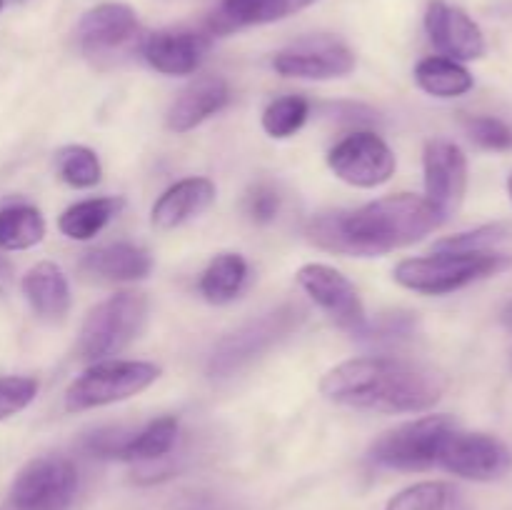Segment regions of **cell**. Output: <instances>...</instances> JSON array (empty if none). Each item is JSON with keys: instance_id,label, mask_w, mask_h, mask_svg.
<instances>
[{"instance_id": "14", "label": "cell", "mask_w": 512, "mask_h": 510, "mask_svg": "<svg viewBox=\"0 0 512 510\" xmlns=\"http://www.w3.org/2000/svg\"><path fill=\"white\" fill-rule=\"evenodd\" d=\"M425 30L428 38L445 58L450 60H478L485 55L483 30L458 5L445 0H430L425 10Z\"/></svg>"}, {"instance_id": "26", "label": "cell", "mask_w": 512, "mask_h": 510, "mask_svg": "<svg viewBox=\"0 0 512 510\" xmlns=\"http://www.w3.org/2000/svg\"><path fill=\"white\" fill-rule=\"evenodd\" d=\"M45 218L33 205L0 208V250H28L43 243Z\"/></svg>"}, {"instance_id": "30", "label": "cell", "mask_w": 512, "mask_h": 510, "mask_svg": "<svg viewBox=\"0 0 512 510\" xmlns=\"http://www.w3.org/2000/svg\"><path fill=\"white\" fill-rule=\"evenodd\" d=\"M512 235V228L505 223H490L480 225V228L468 230V233L450 235V238L440 240L435 250H445V253H485L493 250L495 245L503 243Z\"/></svg>"}, {"instance_id": "17", "label": "cell", "mask_w": 512, "mask_h": 510, "mask_svg": "<svg viewBox=\"0 0 512 510\" xmlns=\"http://www.w3.org/2000/svg\"><path fill=\"white\" fill-rule=\"evenodd\" d=\"M230 103V85L220 75H200L190 80L168 110V128L173 133H188L210 115L220 113Z\"/></svg>"}, {"instance_id": "36", "label": "cell", "mask_w": 512, "mask_h": 510, "mask_svg": "<svg viewBox=\"0 0 512 510\" xmlns=\"http://www.w3.org/2000/svg\"><path fill=\"white\" fill-rule=\"evenodd\" d=\"M505 320H508V323L512 325V305H510V310H508V313H505Z\"/></svg>"}, {"instance_id": "35", "label": "cell", "mask_w": 512, "mask_h": 510, "mask_svg": "<svg viewBox=\"0 0 512 510\" xmlns=\"http://www.w3.org/2000/svg\"><path fill=\"white\" fill-rule=\"evenodd\" d=\"M10 285H13V268H10L8 260L0 255V295L8 293Z\"/></svg>"}, {"instance_id": "19", "label": "cell", "mask_w": 512, "mask_h": 510, "mask_svg": "<svg viewBox=\"0 0 512 510\" xmlns=\"http://www.w3.org/2000/svg\"><path fill=\"white\" fill-rule=\"evenodd\" d=\"M318 0H220L218 10L210 18V30L218 35L233 30L265 25L300 13Z\"/></svg>"}, {"instance_id": "29", "label": "cell", "mask_w": 512, "mask_h": 510, "mask_svg": "<svg viewBox=\"0 0 512 510\" xmlns=\"http://www.w3.org/2000/svg\"><path fill=\"white\" fill-rule=\"evenodd\" d=\"M310 115V103L300 95H283L263 110V130L270 138H290L303 128Z\"/></svg>"}, {"instance_id": "16", "label": "cell", "mask_w": 512, "mask_h": 510, "mask_svg": "<svg viewBox=\"0 0 512 510\" xmlns=\"http://www.w3.org/2000/svg\"><path fill=\"white\" fill-rule=\"evenodd\" d=\"M210 50V38L195 30H163L143 43V58L163 75H190Z\"/></svg>"}, {"instance_id": "6", "label": "cell", "mask_w": 512, "mask_h": 510, "mask_svg": "<svg viewBox=\"0 0 512 510\" xmlns=\"http://www.w3.org/2000/svg\"><path fill=\"white\" fill-rule=\"evenodd\" d=\"M148 318V298L123 290L95 305L80 328V355L93 363L118 355L133 343Z\"/></svg>"}, {"instance_id": "21", "label": "cell", "mask_w": 512, "mask_h": 510, "mask_svg": "<svg viewBox=\"0 0 512 510\" xmlns=\"http://www.w3.org/2000/svg\"><path fill=\"white\" fill-rule=\"evenodd\" d=\"M25 300L33 313L43 320H63L70 310V285L63 270L55 263H38L23 275Z\"/></svg>"}, {"instance_id": "11", "label": "cell", "mask_w": 512, "mask_h": 510, "mask_svg": "<svg viewBox=\"0 0 512 510\" xmlns=\"http://www.w3.org/2000/svg\"><path fill=\"white\" fill-rule=\"evenodd\" d=\"M438 465L465 480H498L512 468V453L503 440L485 433L450 430L438 453Z\"/></svg>"}, {"instance_id": "13", "label": "cell", "mask_w": 512, "mask_h": 510, "mask_svg": "<svg viewBox=\"0 0 512 510\" xmlns=\"http://www.w3.org/2000/svg\"><path fill=\"white\" fill-rule=\"evenodd\" d=\"M273 68L285 78L333 80L353 73L355 55L335 38H308L280 50L273 58Z\"/></svg>"}, {"instance_id": "24", "label": "cell", "mask_w": 512, "mask_h": 510, "mask_svg": "<svg viewBox=\"0 0 512 510\" xmlns=\"http://www.w3.org/2000/svg\"><path fill=\"white\" fill-rule=\"evenodd\" d=\"M415 83L433 98H460L473 88V75L458 60H450L445 55L420 60L415 68Z\"/></svg>"}, {"instance_id": "5", "label": "cell", "mask_w": 512, "mask_h": 510, "mask_svg": "<svg viewBox=\"0 0 512 510\" xmlns=\"http://www.w3.org/2000/svg\"><path fill=\"white\" fill-rule=\"evenodd\" d=\"M160 378V368L145 360H98L85 368L65 390V408L70 413L120 403Z\"/></svg>"}, {"instance_id": "10", "label": "cell", "mask_w": 512, "mask_h": 510, "mask_svg": "<svg viewBox=\"0 0 512 510\" xmlns=\"http://www.w3.org/2000/svg\"><path fill=\"white\" fill-rule=\"evenodd\" d=\"M298 285L310 295L315 305L338 328L348 330L350 335H363L368 328V315H365L363 300L358 288L345 278L340 270L330 268L325 263H308L298 270Z\"/></svg>"}, {"instance_id": "37", "label": "cell", "mask_w": 512, "mask_h": 510, "mask_svg": "<svg viewBox=\"0 0 512 510\" xmlns=\"http://www.w3.org/2000/svg\"><path fill=\"white\" fill-rule=\"evenodd\" d=\"M508 190H510V198H512V173H510V180H508Z\"/></svg>"}, {"instance_id": "38", "label": "cell", "mask_w": 512, "mask_h": 510, "mask_svg": "<svg viewBox=\"0 0 512 510\" xmlns=\"http://www.w3.org/2000/svg\"><path fill=\"white\" fill-rule=\"evenodd\" d=\"M3 5H5V0H0V10H3Z\"/></svg>"}, {"instance_id": "18", "label": "cell", "mask_w": 512, "mask_h": 510, "mask_svg": "<svg viewBox=\"0 0 512 510\" xmlns=\"http://www.w3.org/2000/svg\"><path fill=\"white\" fill-rule=\"evenodd\" d=\"M215 185L208 178H185L170 185L150 210V223L158 230L180 228L213 205Z\"/></svg>"}, {"instance_id": "27", "label": "cell", "mask_w": 512, "mask_h": 510, "mask_svg": "<svg viewBox=\"0 0 512 510\" xmlns=\"http://www.w3.org/2000/svg\"><path fill=\"white\" fill-rule=\"evenodd\" d=\"M385 510H468L458 488L438 480L410 485L390 498Z\"/></svg>"}, {"instance_id": "9", "label": "cell", "mask_w": 512, "mask_h": 510, "mask_svg": "<svg viewBox=\"0 0 512 510\" xmlns=\"http://www.w3.org/2000/svg\"><path fill=\"white\" fill-rule=\"evenodd\" d=\"M328 165L353 188H378L395 175V153L373 130H355L330 148Z\"/></svg>"}, {"instance_id": "12", "label": "cell", "mask_w": 512, "mask_h": 510, "mask_svg": "<svg viewBox=\"0 0 512 510\" xmlns=\"http://www.w3.org/2000/svg\"><path fill=\"white\" fill-rule=\"evenodd\" d=\"M423 170L425 200L445 223L463 205L468 190V158L455 143L435 138L425 143Z\"/></svg>"}, {"instance_id": "32", "label": "cell", "mask_w": 512, "mask_h": 510, "mask_svg": "<svg viewBox=\"0 0 512 510\" xmlns=\"http://www.w3.org/2000/svg\"><path fill=\"white\" fill-rule=\"evenodd\" d=\"M38 395V380L28 375H5L0 378V420L13 418L28 408Z\"/></svg>"}, {"instance_id": "2", "label": "cell", "mask_w": 512, "mask_h": 510, "mask_svg": "<svg viewBox=\"0 0 512 510\" xmlns=\"http://www.w3.org/2000/svg\"><path fill=\"white\" fill-rule=\"evenodd\" d=\"M448 380L423 363L403 358H355L335 365L320 380L330 403L373 413H423L443 398Z\"/></svg>"}, {"instance_id": "3", "label": "cell", "mask_w": 512, "mask_h": 510, "mask_svg": "<svg viewBox=\"0 0 512 510\" xmlns=\"http://www.w3.org/2000/svg\"><path fill=\"white\" fill-rule=\"evenodd\" d=\"M512 265L510 255H500L495 250L485 253H445L435 250V255L408 258L395 268V280L403 288L423 295H448L475 280L498 275Z\"/></svg>"}, {"instance_id": "1", "label": "cell", "mask_w": 512, "mask_h": 510, "mask_svg": "<svg viewBox=\"0 0 512 510\" xmlns=\"http://www.w3.org/2000/svg\"><path fill=\"white\" fill-rule=\"evenodd\" d=\"M433 205L413 193L388 195L350 213H325L308 223V238L335 255L378 258L418 243L440 228Z\"/></svg>"}, {"instance_id": "7", "label": "cell", "mask_w": 512, "mask_h": 510, "mask_svg": "<svg viewBox=\"0 0 512 510\" xmlns=\"http://www.w3.org/2000/svg\"><path fill=\"white\" fill-rule=\"evenodd\" d=\"M453 428L455 423L448 415H425L380 435L370 445L368 455L380 468L405 470V473L428 470L438 465L440 445Z\"/></svg>"}, {"instance_id": "15", "label": "cell", "mask_w": 512, "mask_h": 510, "mask_svg": "<svg viewBox=\"0 0 512 510\" xmlns=\"http://www.w3.org/2000/svg\"><path fill=\"white\" fill-rule=\"evenodd\" d=\"M75 35L88 55L110 53L128 45L138 35V15L125 3L95 5L80 18Z\"/></svg>"}, {"instance_id": "33", "label": "cell", "mask_w": 512, "mask_h": 510, "mask_svg": "<svg viewBox=\"0 0 512 510\" xmlns=\"http://www.w3.org/2000/svg\"><path fill=\"white\" fill-rule=\"evenodd\" d=\"M245 208H248V215L255 223H270V220H275V215L280 213L278 190L268 183H258L248 193Z\"/></svg>"}, {"instance_id": "22", "label": "cell", "mask_w": 512, "mask_h": 510, "mask_svg": "<svg viewBox=\"0 0 512 510\" xmlns=\"http://www.w3.org/2000/svg\"><path fill=\"white\" fill-rule=\"evenodd\" d=\"M178 430L180 425L173 415H163V418L150 420V423L143 425L140 430H130L123 448H120L118 460L143 465L160 463V460H165L175 450Z\"/></svg>"}, {"instance_id": "4", "label": "cell", "mask_w": 512, "mask_h": 510, "mask_svg": "<svg viewBox=\"0 0 512 510\" xmlns=\"http://www.w3.org/2000/svg\"><path fill=\"white\" fill-rule=\"evenodd\" d=\"M303 320V308L295 303L278 305L275 310H268V313L248 320V323L240 325L238 330L225 335V338L215 345L213 355H210L208 373L213 375V378H228V375L238 373L240 368H245V365L253 363L255 358L268 353V350L273 348V345H278L280 340L288 338L293 330H298Z\"/></svg>"}, {"instance_id": "8", "label": "cell", "mask_w": 512, "mask_h": 510, "mask_svg": "<svg viewBox=\"0 0 512 510\" xmlns=\"http://www.w3.org/2000/svg\"><path fill=\"white\" fill-rule=\"evenodd\" d=\"M78 493V468L65 455H40L25 463L10 485L8 510H68Z\"/></svg>"}, {"instance_id": "20", "label": "cell", "mask_w": 512, "mask_h": 510, "mask_svg": "<svg viewBox=\"0 0 512 510\" xmlns=\"http://www.w3.org/2000/svg\"><path fill=\"white\" fill-rule=\"evenodd\" d=\"M80 270L90 278L108 280V283H128V280L148 278L153 270V258L140 245L113 243L85 253Z\"/></svg>"}, {"instance_id": "28", "label": "cell", "mask_w": 512, "mask_h": 510, "mask_svg": "<svg viewBox=\"0 0 512 510\" xmlns=\"http://www.w3.org/2000/svg\"><path fill=\"white\" fill-rule=\"evenodd\" d=\"M55 168L63 183L70 188H93L103 178V168H100L98 155L85 145H65L55 153Z\"/></svg>"}, {"instance_id": "23", "label": "cell", "mask_w": 512, "mask_h": 510, "mask_svg": "<svg viewBox=\"0 0 512 510\" xmlns=\"http://www.w3.org/2000/svg\"><path fill=\"white\" fill-rule=\"evenodd\" d=\"M248 280V260L240 253H220L200 275V295L213 305H225L238 298Z\"/></svg>"}, {"instance_id": "31", "label": "cell", "mask_w": 512, "mask_h": 510, "mask_svg": "<svg viewBox=\"0 0 512 510\" xmlns=\"http://www.w3.org/2000/svg\"><path fill=\"white\" fill-rule=\"evenodd\" d=\"M465 130L485 150H512V128L493 115H468L463 118Z\"/></svg>"}, {"instance_id": "25", "label": "cell", "mask_w": 512, "mask_h": 510, "mask_svg": "<svg viewBox=\"0 0 512 510\" xmlns=\"http://www.w3.org/2000/svg\"><path fill=\"white\" fill-rule=\"evenodd\" d=\"M125 205L123 198H88L70 205L58 218V228L70 240H93Z\"/></svg>"}, {"instance_id": "34", "label": "cell", "mask_w": 512, "mask_h": 510, "mask_svg": "<svg viewBox=\"0 0 512 510\" xmlns=\"http://www.w3.org/2000/svg\"><path fill=\"white\" fill-rule=\"evenodd\" d=\"M173 510H240L233 500L223 498L210 490H193L183 493L178 500H173Z\"/></svg>"}]
</instances>
